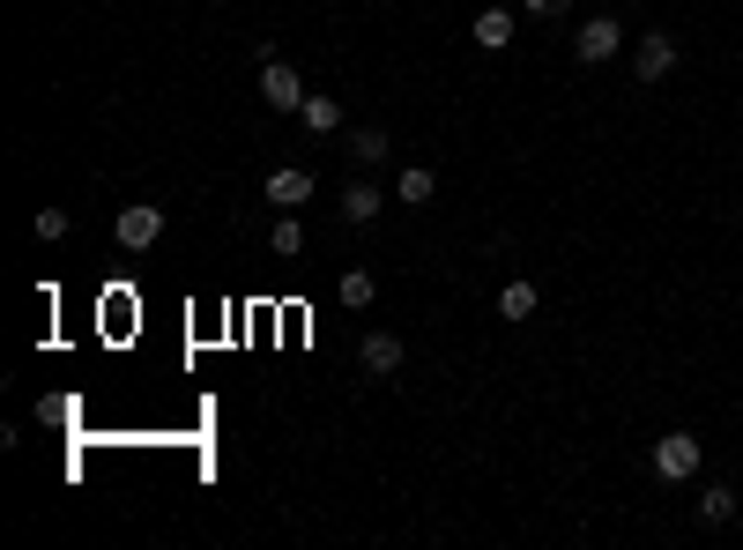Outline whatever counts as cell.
Segmentation results:
<instances>
[{"mask_svg": "<svg viewBox=\"0 0 743 550\" xmlns=\"http://www.w3.org/2000/svg\"><path fill=\"white\" fill-rule=\"evenodd\" d=\"M618 45H624V23H618V15H587V23H580V38H573V52H580V68H602V60H618Z\"/></svg>", "mask_w": 743, "mask_h": 550, "instance_id": "1", "label": "cell"}, {"mask_svg": "<svg viewBox=\"0 0 743 550\" xmlns=\"http://www.w3.org/2000/svg\"><path fill=\"white\" fill-rule=\"evenodd\" d=\"M305 97H313V89L297 83V68H283V60L260 68V105H268V112H305Z\"/></svg>", "mask_w": 743, "mask_h": 550, "instance_id": "2", "label": "cell"}, {"mask_svg": "<svg viewBox=\"0 0 743 550\" xmlns=\"http://www.w3.org/2000/svg\"><path fill=\"white\" fill-rule=\"evenodd\" d=\"M655 468L669 476V484L699 476V439H692V431H669V439H655Z\"/></svg>", "mask_w": 743, "mask_h": 550, "instance_id": "3", "label": "cell"}, {"mask_svg": "<svg viewBox=\"0 0 743 550\" xmlns=\"http://www.w3.org/2000/svg\"><path fill=\"white\" fill-rule=\"evenodd\" d=\"M157 239H165V209H157V201H134V209H120V246H126V254L157 246Z\"/></svg>", "mask_w": 743, "mask_h": 550, "instance_id": "4", "label": "cell"}, {"mask_svg": "<svg viewBox=\"0 0 743 550\" xmlns=\"http://www.w3.org/2000/svg\"><path fill=\"white\" fill-rule=\"evenodd\" d=\"M669 68H677V38H669V30H647L640 52H632V75H640V83H669Z\"/></svg>", "mask_w": 743, "mask_h": 550, "instance_id": "5", "label": "cell"}, {"mask_svg": "<svg viewBox=\"0 0 743 550\" xmlns=\"http://www.w3.org/2000/svg\"><path fill=\"white\" fill-rule=\"evenodd\" d=\"M260 194H268L276 209H297V201H313V171H305V164H276Z\"/></svg>", "mask_w": 743, "mask_h": 550, "instance_id": "6", "label": "cell"}, {"mask_svg": "<svg viewBox=\"0 0 743 550\" xmlns=\"http://www.w3.org/2000/svg\"><path fill=\"white\" fill-rule=\"evenodd\" d=\"M379 209H387V194H379L372 179H350V186H342V216H350V223H372Z\"/></svg>", "mask_w": 743, "mask_h": 550, "instance_id": "7", "label": "cell"}, {"mask_svg": "<svg viewBox=\"0 0 743 550\" xmlns=\"http://www.w3.org/2000/svg\"><path fill=\"white\" fill-rule=\"evenodd\" d=\"M365 372H372V380L402 372V335H365Z\"/></svg>", "mask_w": 743, "mask_h": 550, "instance_id": "8", "label": "cell"}, {"mask_svg": "<svg viewBox=\"0 0 743 550\" xmlns=\"http://www.w3.org/2000/svg\"><path fill=\"white\" fill-rule=\"evenodd\" d=\"M513 23H521V15H513V8H484V15H476V45H513Z\"/></svg>", "mask_w": 743, "mask_h": 550, "instance_id": "9", "label": "cell"}, {"mask_svg": "<svg viewBox=\"0 0 743 550\" xmlns=\"http://www.w3.org/2000/svg\"><path fill=\"white\" fill-rule=\"evenodd\" d=\"M431 194H439V179H431L424 164H410V171H402V186H394V201H402V209H424Z\"/></svg>", "mask_w": 743, "mask_h": 550, "instance_id": "10", "label": "cell"}, {"mask_svg": "<svg viewBox=\"0 0 743 550\" xmlns=\"http://www.w3.org/2000/svg\"><path fill=\"white\" fill-rule=\"evenodd\" d=\"M699 521H706V528L736 521V491H729V484H706V491H699Z\"/></svg>", "mask_w": 743, "mask_h": 550, "instance_id": "11", "label": "cell"}, {"mask_svg": "<svg viewBox=\"0 0 743 550\" xmlns=\"http://www.w3.org/2000/svg\"><path fill=\"white\" fill-rule=\"evenodd\" d=\"M268 246H276V260H297L305 254V223H297V216H276V231H268Z\"/></svg>", "mask_w": 743, "mask_h": 550, "instance_id": "12", "label": "cell"}, {"mask_svg": "<svg viewBox=\"0 0 743 550\" xmlns=\"http://www.w3.org/2000/svg\"><path fill=\"white\" fill-rule=\"evenodd\" d=\"M387 149H394V142L379 127H350V157H357V164H387Z\"/></svg>", "mask_w": 743, "mask_h": 550, "instance_id": "13", "label": "cell"}, {"mask_svg": "<svg viewBox=\"0 0 743 550\" xmlns=\"http://www.w3.org/2000/svg\"><path fill=\"white\" fill-rule=\"evenodd\" d=\"M498 313H506V320H528V313H536V283H528V276L506 283V291H498Z\"/></svg>", "mask_w": 743, "mask_h": 550, "instance_id": "14", "label": "cell"}, {"mask_svg": "<svg viewBox=\"0 0 743 550\" xmlns=\"http://www.w3.org/2000/svg\"><path fill=\"white\" fill-rule=\"evenodd\" d=\"M297 120H305L313 134H334V127H342V105H334V97H305V112H297Z\"/></svg>", "mask_w": 743, "mask_h": 550, "instance_id": "15", "label": "cell"}, {"mask_svg": "<svg viewBox=\"0 0 743 550\" xmlns=\"http://www.w3.org/2000/svg\"><path fill=\"white\" fill-rule=\"evenodd\" d=\"M372 297H379V283H372L365 268H342V305H350V313H365Z\"/></svg>", "mask_w": 743, "mask_h": 550, "instance_id": "16", "label": "cell"}, {"mask_svg": "<svg viewBox=\"0 0 743 550\" xmlns=\"http://www.w3.org/2000/svg\"><path fill=\"white\" fill-rule=\"evenodd\" d=\"M31 231H38L45 246H52V239H68V209H38V223H31Z\"/></svg>", "mask_w": 743, "mask_h": 550, "instance_id": "17", "label": "cell"}, {"mask_svg": "<svg viewBox=\"0 0 743 550\" xmlns=\"http://www.w3.org/2000/svg\"><path fill=\"white\" fill-rule=\"evenodd\" d=\"M521 8H528V15H565L573 0H521Z\"/></svg>", "mask_w": 743, "mask_h": 550, "instance_id": "18", "label": "cell"}]
</instances>
